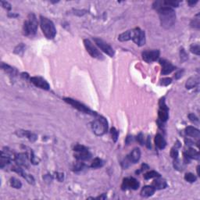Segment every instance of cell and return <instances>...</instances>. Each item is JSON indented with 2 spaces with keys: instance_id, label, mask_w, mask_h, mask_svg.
I'll return each instance as SVG.
<instances>
[{
  "instance_id": "1",
  "label": "cell",
  "mask_w": 200,
  "mask_h": 200,
  "mask_svg": "<svg viewBox=\"0 0 200 200\" xmlns=\"http://www.w3.org/2000/svg\"><path fill=\"white\" fill-rule=\"evenodd\" d=\"M153 6L158 11L161 26L166 29L174 26L176 21V14L173 8L166 6L163 4V1H155Z\"/></svg>"
},
{
  "instance_id": "2",
  "label": "cell",
  "mask_w": 200,
  "mask_h": 200,
  "mask_svg": "<svg viewBox=\"0 0 200 200\" xmlns=\"http://www.w3.org/2000/svg\"><path fill=\"white\" fill-rule=\"evenodd\" d=\"M40 25L41 28L42 30V32L45 37L48 39H53V38L55 36L56 34V30H55V25L53 23V21H50L49 19L44 17V16H40Z\"/></svg>"
},
{
  "instance_id": "3",
  "label": "cell",
  "mask_w": 200,
  "mask_h": 200,
  "mask_svg": "<svg viewBox=\"0 0 200 200\" xmlns=\"http://www.w3.org/2000/svg\"><path fill=\"white\" fill-rule=\"evenodd\" d=\"M38 29V20L34 13H30L24 24L23 32L26 36L33 35L36 33Z\"/></svg>"
},
{
  "instance_id": "4",
  "label": "cell",
  "mask_w": 200,
  "mask_h": 200,
  "mask_svg": "<svg viewBox=\"0 0 200 200\" xmlns=\"http://www.w3.org/2000/svg\"><path fill=\"white\" fill-rule=\"evenodd\" d=\"M92 128L96 135H103L108 130L107 121L103 116H99L92 123Z\"/></svg>"
},
{
  "instance_id": "5",
  "label": "cell",
  "mask_w": 200,
  "mask_h": 200,
  "mask_svg": "<svg viewBox=\"0 0 200 200\" xmlns=\"http://www.w3.org/2000/svg\"><path fill=\"white\" fill-rule=\"evenodd\" d=\"M64 101L66 102V103H68L71 105H72L74 108L77 109V110L81 111L82 113H88V114H91V115H96V113H95V112L92 111L90 109H88L86 106L84 105V104H82V103H80L78 101H77L75 99H73L71 98H64L63 99Z\"/></svg>"
},
{
  "instance_id": "6",
  "label": "cell",
  "mask_w": 200,
  "mask_h": 200,
  "mask_svg": "<svg viewBox=\"0 0 200 200\" xmlns=\"http://www.w3.org/2000/svg\"><path fill=\"white\" fill-rule=\"evenodd\" d=\"M132 40L138 46H142L145 43V34L139 27L132 30Z\"/></svg>"
},
{
  "instance_id": "7",
  "label": "cell",
  "mask_w": 200,
  "mask_h": 200,
  "mask_svg": "<svg viewBox=\"0 0 200 200\" xmlns=\"http://www.w3.org/2000/svg\"><path fill=\"white\" fill-rule=\"evenodd\" d=\"M84 47L87 50V52L90 54V55L93 57V58L98 59V60H103V55H102V53H100L99 51L98 50V49L95 47V45L92 44V42L88 39L84 40Z\"/></svg>"
},
{
  "instance_id": "8",
  "label": "cell",
  "mask_w": 200,
  "mask_h": 200,
  "mask_svg": "<svg viewBox=\"0 0 200 200\" xmlns=\"http://www.w3.org/2000/svg\"><path fill=\"white\" fill-rule=\"evenodd\" d=\"M94 42H95L98 47L103 52L106 53L109 56L113 57L114 55V50L113 49V48L111 47L109 44H107L106 42H104L103 39L98 38H94Z\"/></svg>"
},
{
  "instance_id": "9",
  "label": "cell",
  "mask_w": 200,
  "mask_h": 200,
  "mask_svg": "<svg viewBox=\"0 0 200 200\" xmlns=\"http://www.w3.org/2000/svg\"><path fill=\"white\" fill-rule=\"evenodd\" d=\"M143 60L146 63H152L156 61L160 57V51L157 49L146 50L144 51L142 54Z\"/></svg>"
},
{
  "instance_id": "10",
  "label": "cell",
  "mask_w": 200,
  "mask_h": 200,
  "mask_svg": "<svg viewBox=\"0 0 200 200\" xmlns=\"http://www.w3.org/2000/svg\"><path fill=\"white\" fill-rule=\"evenodd\" d=\"M139 187V183L137 180L134 177H128V178H124L121 185L122 190H126L127 188H132V189L136 190Z\"/></svg>"
},
{
  "instance_id": "11",
  "label": "cell",
  "mask_w": 200,
  "mask_h": 200,
  "mask_svg": "<svg viewBox=\"0 0 200 200\" xmlns=\"http://www.w3.org/2000/svg\"><path fill=\"white\" fill-rule=\"evenodd\" d=\"M30 81L36 87L40 88L44 90L49 89L50 86L49 83L45 79H43L42 77H31Z\"/></svg>"
},
{
  "instance_id": "12",
  "label": "cell",
  "mask_w": 200,
  "mask_h": 200,
  "mask_svg": "<svg viewBox=\"0 0 200 200\" xmlns=\"http://www.w3.org/2000/svg\"><path fill=\"white\" fill-rule=\"evenodd\" d=\"M160 63L162 66V74L163 75L171 74V72H173L175 70V66L171 62L166 60H160Z\"/></svg>"
},
{
  "instance_id": "13",
  "label": "cell",
  "mask_w": 200,
  "mask_h": 200,
  "mask_svg": "<svg viewBox=\"0 0 200 200\" xmlns=\"http://www.w3.org/2000/svg\"><path fill=\"white\" fill-rule=\"evenodd\" d=\"M12 171H15V172H16L17 174H21V176L23 177L24 179L26 180L27 182H28L29 184H34V177H32L31 174H26V173H25V172L23 171V169H21L19 166H13V168H12Z\"/></svg>"
},
{
  "instance_id": "14",
  "label": "cell",
  "mask_w": 200,
  "mask_h": 200,
  "mask_svg": "<svg viewBox=\"0 0 200 200\" xmlns=\"http://www.w3.org/2000/svg\"><path fill=\"white\" fill-rule=\"evenodd\" d=\"M14 160L18 166L27 167L28 163H27V156L25 153H20L15 156Z\"/></svg>"
},
{
  "instance_id": "15",
  "label": "cell",
  "mask_w": 200,
  "mask_h": 200,
  "mask_svg": "<svg viewBox=\"0 0 200 200\" xmlns=\"http://www.w3.org/2000/svg\"><path fill=\"white\" fill-rule=\"evenodd\" d=\"M127 158L131 163H136L141 158V151L138 148H135L132 150L129 155H127Z\"/></svg>"
},
{
  "instance_id": "16",
  "label": "cell",
  "mask_w": 200,
  "mask_h": 200,
  "mask_svg": "<svg viewBox=\"0 0 200 200\" xmlns=\"http://www.w3.org/2000/svg\"><path fill=\"white\" fill-rule=\"evenodd\" d=\"M185 134H187L188 136L195 138H199L200 137L199 130L194 127H187L185 128Z\"/></svg>"
},
{
  "instance_id": "17",
  "label": "cell",
  "mask_w": 200,
  "mask_h": 200,
  "mask_svg": "<svg viewBox=\"0 0 200 200\" xmlns=\"http://www.w3.org/2000/svg\"><path fill=\"white\" fill-rule=\"evenodd\" d=\"M155 188L153 187V186H149V185L148 186H145V187H143V188L141 191V195H142V197H150V196H152L155 193Z\"/></svg>"
},
{
  "instance_id": "18",
  "label": "cell",
  "mask_w": 200,
  "mask_h": 200,
  "mask_svg": "<svg viewBox=\"0 0 200 200\" xmlns=\"http://www.w3.org/2000/svg\"><path fill=\"white\" fill-rule=\"evenodd\" d=\"M199 83V77H192L189 79H188V81L186 82L185 87L187 89H192L193 88L196 87Z\"/></svg>"
},
{
  "instance_id": "19",
  "label": "cell",
  "mask_w": 200,
  "mask_h": 200,
  "mask_svg": "<svg viewBox=\"0 0 200 200\" xmlns=\"http://www.w3.org/2000/svg\"><path fill=\"white\" fill-rule=\"evenodd\" d=\"M76 159L78 160H88L92 157V154L88 149L83 150L82 152H77V154L75 155Z\"/></svg>"
},
{
  "instance_id": "20",
  "label": "cell",
  "mask_w": 200,
  "mask_h": 200,
  "mask_svg": "<svg viewBox=\"0 0 200 200\" xmlns=\"http://www.w3.org/2000/svg\"><path fill=\"white\" fill-rule=\"evenodd\" d=\"M155 146L159 148L160 149H163L166 147V141L163 138V137L160 134H157L155 137Z\"/></svg>"
},
{
  "instance_id": "21",
  "label": "cell",
  "mask_w": 200,
  "mask_h": 200,
  "mask_svg": "<svg viewBox=\"0 0 200 200\" xmlns=\"http://www.w3.org/2000/svg\"><path fill=\"white\" fill-rule=\"evenodd\" d=\"M153 186L155 188V189H164L167 186L166 182L162 178H157L153 182Z\"/></svg>"
},
{
  "instance_id": "22",
  "label": "cell",
  "mask_w": 200,
  "mask_h": 200,
  "mask_svg": "<svg viewBox=\"0 0 200 200\" xmlns=\"http://www.w3.org/2000/svg\"><path fill=\"white\" fill-rule=\"evenodd\" d=\"M159 118L161 122H166L168 120L169 114H168V109H160L159 110Z\"/></svg>"
},
{
  "instance_id": "23",
  "label": "cell",
  "mask_w": 200,
  "mask_h": 200,
  "mask_svg": "<svg viewBox=\"0 0 200 200\" xmlns=\"http://www.w3.org/2000/svg\"><path fill=\"white\" fill-rule=\"evenodd\" d=\"M1 67L3 69V71H5L7 74H10L11 76H16V74H17V71H16V69L13 68L12 66H9L7 64H5V63H2L1 64Z\"/></svg>"
},
{
  "instance_id": "24",
  "label": "cell",
  "mask_w": 200,
  "mask_h": 200,
  "mask_svg": "<svg viewBox=\"0 0 200 200\" xmlns=\"http://www.w3.org/2000/svg\"><path fill=\"white\" fill-rule=\"evenodd\" d=\"M132 39V30L127 31L118 36V40L121 42H127Z\"/></svg>"
},
{
  "instance_id": "25",
  "label": "cell",
  "mask_w": 200,
  "mask_h": 200,
  "mask_svg": "<svg viewBox=\"0 0 200 200\" xmlns=\"http://www.w3.org/2000/svg\"><path fill=\"white\" fill-rule=\"evenodd\" d=\"M186 155L189 159H195V160H199L200 157L199 153L194 149H192V148H190L188 150Z\"/></svg>"
},
{
  "instance_id": "26",
  "label": "cell",
  "mask_w": 200,
  "mask_h": 200,
  "mask_svg": "<svg viewBox=\"0 0 200 200\" xmlns=\"http://www.w3.org/2000/svg\"><path fill=\"white\" fill-rule=\"evenodd\" d=\"M10 184L13 188H21V186H22V183L21 182V181L18 179H16L15 177H11L10 179Z\"/></svg>"
},
{
  "instance_id": "27",
  "label": "cell",
  "mask_w": 200,
  "mask_h": 200,
  "mask_svg": "<svg viewBox=\"0 0 200 200\" xmlns=\"http://www.w3.org/2000/svg\"><path fill=\"white\" fill-rule=\"evenodd\" d=\"M160 177V174L154 171H149V172L144 174V178L146 180L151 179V178H153V177Z\"/></svg>"
},
{
  "instance_id": "28",
  "label": "cell",
  "mask_w": 200,
  "mask_h": 200,
  "mask_svg": "<svg viewBox=\"0 0 200 200\" xmlns=\"http://www.w3.org/2000/svg\"><path fill=\"white\" fill-rule=\"evenodd\" d=\"M184 179L185 181L189 183H193L196 181V176L195 174H192V173H187V174L184 175Z\"/></svg>"
},
{
  "instance_id": "29",
  "label": "cell",
  "mask_w": 200,
  "mask_h": 200,
  "mask_svg": "<svg viewBox=\"0 0 200 200\" xmlns=\"http://www.w3.org/2000/svg\"><path fill=\"white\" fill-rule=\"evenodd\" d=\"M103 165V162L101 159L95 158L94 160L92 161L91 166H92V168H99V167H101Z\"/></svg>"
},
{
  "instance_id": "30",
  "label": "cell",
  "mask_w": 200,
  "mask_h": 200,
  "mask_svg": "<svg viewBox=\"0 0 200 200\" xmlns=\"http://www.w3.org/2000/svg\"><path fill=\"white\" fill-rule=\"evenodd\" d=\"M190 51L195 55H200V46L199 44H192L190 46Z\"/></svg>"
},
{
  "instance_id": "31",
  "label": "cell",
  "mask_w": 200,
  "mask_h": 200,
  "mask_svg": "<svg viewBox=\"0 0 200 200\" xmlns=\"http://www.w3.org/2000/svg\"><path fill=\"white\" fill-rule=\"evenodd\" d=\"M174 168L177 169V170H178V171H183L184 167L183 163L181 162V160H177V158L175 159V160H174Z\"/></svg>"
},
{
  "instance_id": "32",
  "label": "cell",
  "mask_w": 200,
  "mask_h": 200,
  "mask_svg": "<svg viewBox=\"0 0 200 200\" xmlns=\"http://www.w3.org/2000/svg\"><path fill=\"white\" fill-rule=\"evenodd\" d=\"M178 1H163V4L169 7H177L179 5Z\"/></svg>"
},
{
  "instance_id": "33",
  "label": "cell",
  "mask_w": 200,
  "mask_h": 200,
  "mask_svg": "<svg viewBox=\"0 0 200 200\" xmlns=\"http://www.w3.org/2000/svg\"><path fill=\"white\" fill-rule=\"evenodd\" d=\"M111 135H112V138H113V142H116L117 141V138H118L119 136V132H117V130L115 128V127H112L110 130Z\"/></svg>"
},
{
  "instance_id": "34",
  "label": "cell",
  "mask_w": 200,
  "mask_h": 200,
  "mask_svg": "<svg viewBox=\"0 0 200 200\" xmlns=\"http://www.w3.org/2000/svg\"><path fill=\"white\" fill-rule=\"evenodd\" d=\"M191 27H194V28L199 29L200 22H199V17L195 18L194 20H192V22H191Z\"/></svg>"
},
{
  "instance_id": "35",
  "label": "cell",
  "mask_w": 200,
  "mask_h": 200,
  "mask_svg": "<svg viewBox=\"0 0 200 200\" xmlns=\"http://www.w3.org/2000/svg\"><path fill=\"white\" fill-rule=\"evenodd\" d=\"M180 58L182 62H185L188 60V54L184 49H182L180 51Z\"/></svg>"
},
{
  "instance_id": "36",
  "label": "cell",
  "mask_w": 200,
  "mask_h": 200,
  "mask_svg": "<svg viewBox=\"0 0 200 200\" xmlns=\"http://www.w3.org/2000/svg\"><path fill=\"white\" fill-rule=\"evenodd\" d=\"M25 49V46L23 44H21L19 45L18 46H16L15 50H14V53H16V54H21V53H23Z\"/></svg>"
},
{
  "instance_id": "37",
  "label": "cell",
  "mask_w": 200,
  "mask_h": 200,
  "mask_svg": "<svg viewBox=\"0 0 200 200\" xmlns=\"http://www.w3.org/2000/svg\"><path fill=\"white\" fill-rule=\"evenodd\" d=\"M171 82H172V79L171 77H165V78H163L161 80V84L163 86H167L170 84H171Z\"/></svg>"
},
{
  "instance_id": "38",
  "label": "cell",
  "mask_w": 200,
  "mask_h": 200,
  "mask_svg": "<svg viewBox=\"0 0 200 200\" xmlns=\"http://www.w3.org/2000/svg\"><path fill=\"white\" fill-rule=\"evenodd\" d=\"M31 161H32V164H34V165H36V164H38V163H39V159L37 158L35 155H34V153L33 152H32V157H31Z\"/></svg>"
},
{
  "instance_id": "39",
  "label": "cell",
  "mask_w": 200,
  "mask_h": 200,
  "mask_svg": "<svg viewBox=\"0 0 200 200\" xmlns=\"http://www.w3.org/2000/svg\"><path fill=\"white\" fill-rule=\"evenodd\" d=\"M171 156L173 159H174V160L177 158V156H178V151L177 150L176 148H175V149H174V148H173V149H171Z\"/></svg>"
},
{
  "instance_id": "40",
  "label": "cell",
  "mask_w": 200,
  "mask_h": 200,
  "mask_svg": "<svg viewBox=\"0 0 200 200\" xmlns=\"http://www.w3.org/2000/svg\"><path fill=\"white\" fill-rule=\"evenodd\" d=\"M1 4H2V6H3V8L6 9L8 10H11L10 3H8V2H6V1H1Z\"/></svg>"
},
{
  "instance_id": "41",
  "label": "cell",
  "mask_w": 200,
  "mask_h": 200,
  "mask_svg": "<svg viewBox=\"0 0 200 200\" xmlns=\"http://www.w3.org/2000/svg\"><path fill=\"white\" fill-rule=\"evenodd\" d=\"M85 149H87L84 147V146H83V145H75L74 148V150L75 151V152H82V151L85 150Z\"/></svg>"
},
{
  "instance_id": "42",
  "label": "cell",
  "mask_w": 200,
  "mask_h": 200,
  "mask_svg": "<svg viewBox=\"0 0 200 200\" xmlns=\"http://www.w3.org/2000/svg\"><path fill=\"white\" fill-rule=\"evenodd\" d=\"M83 166H84V163H81V162L77 163L76 164L74 165V171H81V170H82V168H83Z\"/></svg>"
},
{
  "instance_id": "43",
  "label": "cell",
  "mask_w": 200,
  "mask_h": 200,
  "mask_svg": "<svg viewBox=\"0 0 200 200\" xmlns=\"http://www.w3.org/2000/svg\"><path fill=\"white\" fill-rule=\"evenodd\" d=\"M188 118L192 122H199V119L194 113H190L188 114Z\"/></svg>"
},
{
  "instance_id": "44",
  "label": "cell",
  "mask_w": 200,
  "mask_h": 200,
  "mask_svg": "<svg viewBox=\"0 0 200 200\" xmlns=\"http://www.w3.org/2000/svg\"><path fill=\"white\" fill-rule=\"evenodd\" d=\"M137 141L139 142L140 145H143L144 144V136L142 133H140L137 136Z\"/></svg>"
},
{
  "instance_id": "45",
  "label": "cell",
  "mask_w": 200,
  "mask_h": 200,
  "mask_svg": "<svg viewBox=\"0 0 200 200\" xmlns=\"http://www.w3.org/2000/svg\"><path fill=\"white\" fill-rule=\"evenodd\" d=\"M183 74H184V70H182V71H179L177 72L176 74H175V76H174V78L175 79H179V78H181L182 77V75H183Z\"/></svg>"
},
{
  "instance_id": "46",
  "label": "cell",
  "mask_w": 200,
  "mask_h": 200,
  "mask_svg": "<svg viewBox=\"0 0 200 200\" xmlns=\"http://www.w3.org/2000/svg\"><path fill=\"white\" fill-rule=\"evenodd\" d=\"M56 174H57V179H58L60 182H63V174H62V173H56Z\"/></svg>"
},
{
  "instance_id": "47",
  "label": "cell",
  "mask_w": 200,
  "mask_h": 200,
  "mask_svg": "<svg viewBox=\"0 0 200 200\" xmlns=\"http://www.w3.org/2000/svg\"><path fill=\"white\" fill-rule=\"evenodd\" d=\"M198 3L197 0H195V1H188V4L190 5V6H192V5H194L195 4H196V3Z\"/></svg>"
},
{
  "instance_id": "48",
  "label": "cell",
  "mask_w": 200,
  "mask_h": 200,
  "mask_svg": "<svg viewBox=\"0 0 200 200\" xmlns=\"http://www.w3.org/2000/svg\"><path fill=\"white\" fill-rule=\"evenodd\" d=\"M146 145H147V147L149 148V149H150L151 148V141H150V137L149 136L147 138V142H146Z\"/></svg>"
},
{
  "instance_id": "49",
  "label": "cell",
  "mask_w": 200,
  "mask_h": 200,
  "mask_svg": "<svg viewBox=\"0 0 200 200\" xmlns=\"http://www.w3.org/2000/svg\"><path fill=\"white\" fill-rule=\"evenodd\" d=\"M185 142L187 143L186 145H193V142L191 141V140H189V139H185Z\"/></svg>"
},
{
  "instance_id": "50",
  "label": "cell",
  "mask_w": 200,
  "mask_h": 200,
  "mask_svg": "<svg viewBox=\"0 0 200 200\" xmlns=\"http://www.w3.org/2000/svg\"><path fill=\"white\" fill-rule=\"evenodd\" d=\"M18 16L17 14H13H13H10V13L9 14V16H13V17H15V16Z\"/></svg>"
},
{
  "instance_id": "51",
  "label": "cell",
  "mask_w": 200,
  "mask_h": 200,
  "mask_svg": "<svg viewBox=\"0 0 200 200\" xmlns=\"http://www.w3.org/2000/svg\"><path fill=\"white\" fill-rule=\"evenodd\" d=\"M199 168H200V166H197V174H198V175H199V176H200Z\"/></svg>"
}]
</instances>
